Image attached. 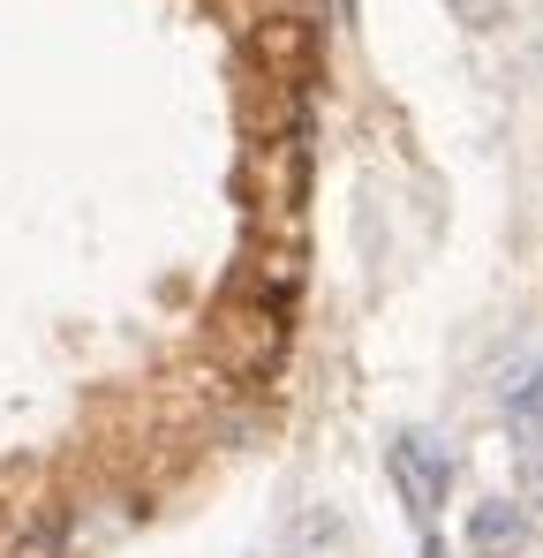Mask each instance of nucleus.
Instances as JSON below:
<instances>
[{
    "instance_id": "nucleus-1",
    "label": "nucleus",
    "mask_w": 543,
    "mask_h": 558,
    "mask_svg": "<svg viewBox=\"0 0 543 558\" xmlns=\"http://www.w3.org/2000/svg\"><path fill=\"white\" fill-rule=\"evenodd\" d=\"M212 348H219V363L234 377H279L287 363V348H294V302L287 294H265V287H250V294H234L219 317H212Z\"/></svg>"
},
{
    "instance_id": "nucleus-6",
    "label": "nucleus",
    "mask_w": 543,
    "mask_h": 558,
    "mask_svg": "<svg viewBox=\"0 0 543 558\" xmlns=\"http://www.w3.org/2000/svg\"><path fill=\"white\" fill-rule=\"evenodd\" d=\"M506 415H543V371H529L521 385H506Z\"/></svg>"
},
{
    "instance_id": "nucleus-3",
    "label": "nucleus",
    "mask_w": 543,
    "mask_h": 558,
    "mask_svg": "<svg viewBox=\"0 0 543 558\" xmlns=\"http://www.w3.org/2000/svg\"><path fill=\"white\" fill-rule=\"evenodd\" d=\"M317 46H325L317 15H265L250 31V53L265 61V76H279V84H302L317 69Z\"/></svg>"
},
{
    "instance_id": "nucleus-2",
    "label": "nucleus",
    "mask_w": 543,
    "mask_h": 558,
    "mask_svg": "<svg viewBox=\"0 0 543 558\" xmlns=\"http://www.w3.org/2000/svg\"><path fill=\"white\" fill-rule=\"evenodd\" d=\"M385 475H393V490L408 498L415 529H431V513L446 506V490H452V453L438 446V438L408 430V438H393V446H385Z\"/></svg>"
},
{
    "instance_id": "nucleus-5",
    "label": "nucleus",
    "mask_w": 543,
    "mask_h": 558,
    "mask_svg": "<svg viewBox=\"0 0 543 558\" xmlns=\"http://www.w3.org/2000/svg\"><path fill=\"white\" fill-rule=\"evenodd\" d=\"M514 461H521V506L543 513V415H514Z\"/></svg>"
},
{
    "instance_id": "nucleus-4",
    "label": "nucleus",
    "mask_w": 543,
    "mask_h": 558,
    "mask_svg": "<svg viewBox=\"0 0 543 558\" xmlns=\"http://www.w3.org/2000/svg\"><path fill=\"white\" fill-rule=\"evenodd\" d=\"M468 551L475 558H521L529 551V506L521 498H483L468 513Z\"/></svg>"
},
{
    "instance_id": "nucleus-7",
    "label": "nucleus",
    "mask_w": 543,
    "mask_h": 558,
    "mask_svg": "<svg viewBox=\"0 0 543 558\" xmlns=\"http://www.w3.org/2000/svg\"><path fill=\"white\" fill-rule=\"evenodd\" d=\"M446 8H460L475 31H491V23H498V0H446Z\"/></svg>"
}]
</instances>
